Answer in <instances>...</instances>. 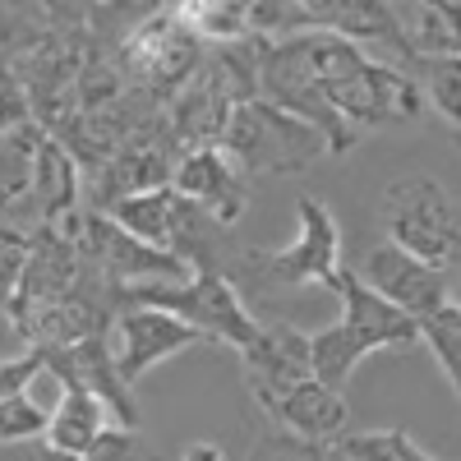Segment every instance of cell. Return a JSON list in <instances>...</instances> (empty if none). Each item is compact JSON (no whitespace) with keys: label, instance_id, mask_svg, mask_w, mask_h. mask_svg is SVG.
<instances>
[{"label":"cell","instance_id":"cell-1","mask_svg":"<svg viewBox=\"0 0 461 461\" xmlns=\"http://www.w3.org/2000/svg\"><path fill=\"white\" fill-rule=\"evenodd\" d=\"M310 56L328 106L356 134L397 121H420V111H425V97H420L406 65L374 60L365 47L332 32H310Z\"/></svg>","mask_w":461,"mask_h":461},{"label":"cell","instance_id":"cell-2","mask_svg":"<svg viewBox=\"0 0 461 461\" xmlns=\"http://www.w3.org/2000/svg\"><path fill=\"white\" fill-rule=\"evenodd\" d=\"M341 319L323 332H310V365L323 388L341 393V383L356 374L360 360H369L374 351H411L420 341L415 319H406L402 310H393L388 300H378L369 286H360V277L346 267L341 273Z\"/></svg>","mask_w":461,"mask_h":461},{"label":"cell","instance_id":"cell-3","mask_svg":"<svg viewBox=\"0 0 461 461\" xmlns=\"http://www.w3.org/2000/svg\"><path fill=\"white\" fill-rule=\"evenodd\" d=\"M254 88L263 102H273L277 111L295 115L314 134H323L328 158H341V152H351L365 139L328 106V97L319 88V74H314V56H310V32L254 37Z\"/></svg>","mask_w":461,"mask_h":461},{"label":"cell","instance_id":"cell-4","mask_svg":"<svg viewBox=\"0 0 461 461\" xmlns=\"http://www.w3.org/2000/svg\"><path fill=\"white\" fill-rule=\"evenodd\" d=\"M106 300H111V310L148 304V310L176 314L203 341H226V346H236V351H249L263 332V323L245 310L236 282L226 273H194L180 286H130V291H111Z\"/></svg>","mask_w":461,"mask_h":461},{"label":"cell","instance_id":"cell-5","mask_svg":"<svg viewBox=\"0 0 461 461\" xmlns=\"http://www.w3.org/2000/svg\"><path fill=\"white\" fill-rule=\"evenodd\" d=\"M217 148L245 171V180L249 176L304 171V167H314L319 158H328L323 134H314L304 121L277 111L273 102H263V97H249V102L230 106Z\"/></svg>","mask_w":461,"mask_h":461},{"label":"cell","instance_id":"cell-6","mask_svg":"<svg viewBox=\"0 0 461 461\" xmlns=\"http://www.w3.org/2000/svg\"><path fill=\"white\" fill-rule=\"evenodd\" d=\"M383 226H388V240L397 249L415 254L420 263L438 267V273L461 258V208L452 203L443 180L429 171H411L388 185Z\"/></svg>","mask_w":461,"mask_h":461},{"label":"cell","instance_id":"cell-7","mask_svg":"<svg viewBox=\"0 0 461 461\" xmlns=\"http://www.w3.org/2000/svg\"><path fill=\"white\" fill-rule=\"evenodd\" d=\"M295 217H300V236L282 249H258L254 254V273L263 282L277 286H323L337 291L341 286V230L328 203H319L314 194L295 199Z\"/></svg>","mask_w":461,"mask_h":461},{"label":"cell","instance_id":"cell-8","mask_svg":"<svg viewBox=\"0 0 461 461\" xmlns=\"http://www.w3.org/2000/svg\"><path fill=\"white\" fill-rule=\"evenodd\" d=\"M106 341H111V360H115V374H121L125 388L158 369L162 360L199 346L203 337L180 323L176 314H162V310H148V304H130V310H115L111 328H106Z\"/></svg>","mask_w":461,"mask_h":461},{"label":"cell","instance_id":"cell-9","mask_svg":"<svg viewBox=\"0 0 461 461\" xmlns=\"http://www.w3.org/2000/svg\"><path fill=\"white\" fill-rule=\"evenodd\" d=\"M351 273L360 277V286H369L378 300H388L393 310H402L406 319H429L434 310H443L447 304V273H438V267L420 263L415 254L397 249L393 240H383L365 254L360 267H351Z\"/></svg>","mask_w":461,"mask_h":461},{"label":"cell","instance_id":"cell-10","mask_svg":"<svg viewBox=\"0 0 461 461\" xmlns=\"http://www.w3.org/2000/svg\"><path fill=\"white\" fill-rule=\"evenodd\" d=\"M125 60L139 79L158 93L185 88L194 79V69L203 65L199 37L176 19V10H158V14L139 19V28L125 37Z\"/></svg>","mask_w":461,"mask_h":461},{"label":"cell","instance_id":"cell-11","mask_svg":"<svg viewBox=\"0 0 461 461\" xmlns=\"http://www.w3.org/2000/svg\"><path fill=\"white\" fill-rule=\"evenodd\" d=\"M240 369H245V388H249L254 406L267 411L286 388L314 378L310 332H300L291 323H263L258 341L249 346V351H240Z\"/></svg>","mask_w":461,"mask_h":461},{"label":"cell","instance_id":"cell-12","mask_svg":"<svg viewBox=\"0 0 461 461\" xmlns=\"http://www.w3.org/2000/svg\"><path fill=\"white\" fill-rule=\"evenodd\" d=\"M171 189L180 199H189L194 208H203L217 226H236L245 203H249V189H245V171L226 158V152L212 143V148H189L180 152L176 162V176H171Z\"/></svg>","mask_w":461,"mask_h":461},{"label":"cell","instance_id":"cell-13","mask_svg":"<svg viewBox=\"0 0 461 461\" xmlns=\"http://www.w3.org/2000/svg\"><path fill=\"white\" fill-rule=\"evenodd\" d=\"M47 356V369L60 374L65 388H84L102 402V411L111 415V425L121 429H139V402L130 397V388L115 374V360H111V341L106 332L102 337H84L65 346V351H42Z\"/></svg>","mask_w":461,"mask_h":461},{"label":"cell","instance_id":"cell-14","mask_svg":"<svg viewBox=\"0 0 461 461\" xmlns=\"http://www.w3.org/2000/svg\"><path fill=\"white\" fill-rule=\"evenodd\" d=\"M79 162L65 148V139L42 134L32 152V171H28V212H32V230L37 226H60L79 212Z\"/></svg>","mask_w":461,"mask_h":461},{"label":"cell","instance_id":"cell-15","mask_svg":"<svg viewBox=\"0 0 461 461\" xmlns=\"http://www.w3.org/2000/svg\"><path fill=\"white\" fill-rule=\"evenodd\" d=\"M263 415L282 429V438L323 447V443H332V438L346 434V415H351V411H346V397L341 393L323 388L319 378H304V383H295V388H286Z\"/></svg>","mask_w":461,"mask_h":461},{"label":"cell","instance_id":"cell-16","mask_svg":"<svg viewBox=\"0 0 461 461\" xmlns=\"http://www.w3.org/2000/svg\"><path fill=\"white\" fill-rule=\"evenodd\" d=\"M176 176V158L152 143V139H134L125 148L106 152V162L97 167V189H93V212H106L111 203L148 194V189H162Z\"/></svg>","mask_w":461,"mask_h":461},{"label":"cell","instance_id":"cell-17","mask_svg":"<svg viewBox=\"0 0 461 461\" xmlns=\"http://www.w3.org/2000/svg\"><path fill=\"white\" fill-rule=\"evenodd\" d=\"M28 267H23V282H19V295L5 314L14 310H28V304H56L65 295L79 291V254H74V240H65L60 230L51 226H37L28 230Z\"/></svg>","mask_w":461,"mask_h":461},{"label":"cell","instance_id":"cell-18","mask_svg":"<svg viewBox=\"0 0 461 461\" xmlns=\"http://www.w3.org/2000/svg\"><path fill=\"white\" fill-rule=\"evenodd\" d=\"M176 212H180V194L171 185L162 189H148V194H134V199H121L111 203L102 217H111L125 236L152 245V249H167L171 254V236H176Z\"/></svg>","mask_w":461,"mask_h":461},{"label":"cell","instance_id":"cell-19","mask_svg":"<svg viewBox=\"0 0 461 461\" xmlns=\"http://www.w3.org/2000/svg\"><path fill=\"white\" fill-rule=\"evenodd\" d=\"M106 425H111V415L102 411V402H97L93 393H84V388H65V397H60V406L51 411L42 438H47V447H56V452L84 456V452L102 438Z\"/></svg>","mask_w":461,"mask_h":461},{"label":"cell","instance_id":"cell-20","mask_svg":"<svg viewBox=\"0 0 461 461\" xmlns=\"http://www.w3.org/2000/svg\"><path fill=\"white\" fill-rule=\"evenodd\" d=\"M323 461H434V456L406 429H369L323 443Z\"/></svg>","mask_w":461,"mask_h":461},{"label":"cell","instance_id":"cell-21","mask_svg":"<svg viewBox=\"0 0 461 461\" xmlns=\"http://www.w3.org/2000/svg\"><path fill=\"white\" fill-rule=\"evenodd\" d=\"M411 79L447 125L461 130V56H429V60H411Z\"/></svg>","mask_w":461,"mask_h":461},{"label":"cell","instance_id":"cell-22","mask_svg":"<svg viewBox=\"0 0 461 461\" xmlns=\"http://www.w3.org/2000/svg\"><path fill=\"white\" fill-rule=\"evenodd\" d=\"M176 19L194 32L199 42H212V47L249 42L245 5H208V0H189V5H176Z\"/></svg>","mask_w":461,"mask_h":461},{"label":"cell","instance_id":"cell-23","mask_svg":"<svg viewBox=\"0 0 461 461\" xmlns=\"http://www.w3.org/2000/svg\"><path fill=\"white\" fill-rule=\"evenodd\" d=\"M420 341L429 346V356L438 360V369L447 374L452 393L461 402V310L456 304H443V310H434L429 319H420Z\"/></svg>","mask_w":461,"mask_h":461},{"label":"cell","instance_id":"cell-24","mask_svg":"<svg viewBox=\"0 0 461 461\" xmlns=\"http://www.w3.org/2000/svg\"><path fill=\"white\" fill-rule=\"evenodd\" d=\"M28 230L23 226H0V310H10L19 282H23V267H28Z\"/></svg>","mask_w":461,"mask_h":461},{"label":"cell","instance_id":"cell-25","mask_svg":"<svg viewBox=\"0 0 461 461\" xmlns=\"http://www.w3.org/2000/svg\"><path fill=\"white\" fill-rule=\"evenodd\" d=\"M51 411H42L32 397H10L0 402V443H32L47 434Z\"/></svg>","mask_w":461,"mask_h":461},{"label":"cell","instance_id":"cell-26","mask_svg":"<svg viewBox=\"0 0 461 461\" xmlns=\"http://www.w3.org/2000/svg\"><path fill=\"white\" fill-rule=\"evenodd\" d=\"M84 461H152V452L143 447V434H139V429L106 425L102 438L84 452Z\"/></svg>","mask_w":461,"mask_h":461},{"label":"cell","instance_id":"cell-27","mask_svg":"<svg viewBox=\"0 0 461 461\" xmlns=\"http://www.w3.org/2000/svg\"><path fill=\"white\" fill-rule=\"evenodd\" d=\"M47 369V356L42 351H28L14 356V360H0V402H10V397H28V383Z\"/></svg>","mask_w":461,"mask_h":461},{"label":"cell","instance_id":"cell-28","mask_svg":"<svg viewBox=\"0 0 461 461\" xmlns=\"http://www.w3.org/2000/svg\"><path fill=\"white\" fill-rule=\"evenodd\" d=\"M23 121H28V93H23V84L14 79V74L0 69V134L19 130Z\"/></svg>","mask_w":461,"mask_h":461},{"label":"cell","instance_id":"cell-29","mask_svg":"<svg viewBox=\"0 0 461 461\" xmlns=\"http://www.w3.org/2000/svg\"><path fill=\"white\" fill-rule=\"evenodd\" d=\"M254 461H323V447L295 443V438H277V443H267Z\"/></svg>","mask_w":461,"mask_h":461},{"label":"cell","instance_id":"cell-30","mask_svg":"<svg viewBox=\"0 0 461 461\" xmlns=\"http://www.w3.org/2000/svg\"><path fill=\"white\" fill-rule=\"evenodd\" d=\"M180 461H226V452H221L217 443H189Z\"/></svg>","mask_w":461,"mask_h":461},{"label":"cell","instance_id":"cell-31","mask_svg":"<svg viewBox=\"0 0 461 461\" xmlns=\"http://www.w3.org/2000/svg\"><path fill=\"white\" fill-rule=\"evenodd\" d=\"M438 14H443L447 32L456 37V47H461V0H447V5H438Z\"/></svg>","mask_w":461,"mask_h":461},{"label":"cell","instance_id":"cell-32","mask_svg":"<svg viewBox=\"0 0 461 461\" xmlns=\"http://www.w3.org/2000/svg\"><path fill=\"white\" fill-rule=\"evenodd\" d=\"M28 461H84V456H69V452H56V447L42 443V447H32V452H28Z\"/></svg>","mask_w":461,"mask_h":461},{"label":"cell","instance_id":"cell-33","mask_svg":"<svg viewBox=\"0 0 461 461\" xmlns=\"http://www.w3.org/2000/svg\"><path fill=\"white\" fill-rule=\"evenodd\" d=\"M447 304H456V310H461V277L447 282Z\"/></svg>","mask_w":461,"mask_h":461}]
</instances>
